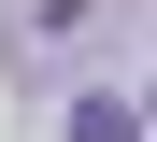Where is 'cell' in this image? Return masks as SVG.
<instances>
[{
	"label": "cell",
	"instance_id": "obj_1",
	"mask_svg": "<svg viewBox=\"0 0 157 142\" xmlns=\"http://www.w3.org/2000/svg\"><path fill=\"white\" fill-rule=\"evenodd\" d=\"M71 142H143V114L128 100H71Z\"/></svg>",
	"mask_w": 157,
	"mask_h": 142
}]
</instances>
